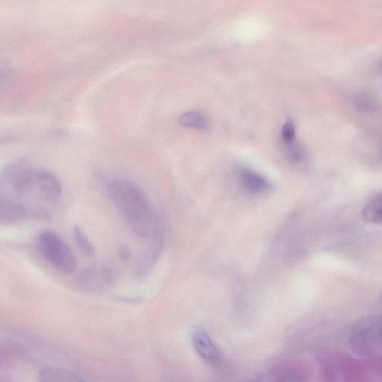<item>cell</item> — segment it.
Returning a JSON list of instances; mask_svg holds the SVG:
<instances>
[{"instance_id": "obj_1", "label": "cell", "mask_w": 382, "mask_h": 382, "mask_svg": "<svg viewBox=\"0 0 382 382\" xmlns=\"http://www.w3.org/2000/svg\"><path fill=\"white\" fill-rule=\"evenodd\" d=\"M105 190L129 228L137 235L148 238L153 235L159 222L144 193L128 180H106Z\"/></svg>"}, {"instance_id": "obj_2", "label": "cell", "mask_w": 382, "mask_h": 382, "mask_svg": "<svg viewBox=\"0 0 382 382\" xmlns=\"http://www.w3.org/2000/svg\"><path fill=\"white\" fill-rule=\"evenodd\" d=\"M38 244L45 260L59 272L72 274L77 270V260L69 245L52 231H42Z\"/></svg>"}, {"instance_id": "obj_3", "label": "cell", "mask_w": 382, "mask_h": 382, "mask_svg": "<svg viewBox=\"0 0 382 382\" xmlns=\"http://www.w3.org/2000/svg\"><path fill=\"white\" fill-rule=\"evenodd\" d=\"M381 318L380 315L365 317L355 324L350 332V340L359 346L381 345Z\"/></svg>"}, {"instance_id": "obj_4", "label": "cell", "mask_w": 382, "mask_h": 382, "mask_svg": "<svg viewBox=\"0 0 382 382\" xmlns=\"http://www.w3.org/2000/svg\"><path fill=\"white\" fill-rule=\"evenodd\" d=\"M192 342L197 354L208 364L217 367L221 364V351L204 329L200 327L194 330Z\"/></svg>"}, {"instance_id": "obj_5", "label": "cell", "mask_w": 382, "mask_h": 382, "mask_svg": "<svg viewBox=\"0 0 382 382\" xmlns=\"http://www.w3.org/2000/svg\"><path fill=\"white\" fill-rule=\"evenodd\" d=\"M29 212L22 203L11 199L0 187V225H11L27 217Z\"/></svg>"}, {"instance_id": "obj_6", "label": "cell", "mask_w": 382, "mask_h": 382, "mask_svg": "<svg viewBox=\"0 0 382 382\" xmlns=\"http://www.w3.org/2000/svg\"><path fill=\"white\" fill-rule=\"evenodd\" d=\"M39 380L44 382H80L84 381L75 373L56 367H47L42 369Z\"/></svg>"}, {"instance_id": "obj_7", "label": "cell", "mask_w": 382, "mask_h": 382, "mask_svg": "<svg viewBox=\"0 0 382 382\" xmlns=\"http://www.w3.org/2000/svg\"><path fill=\"white\" fill-rule=\"evenodd\" d=\"M179 123L182 127L194 130L202 131L208 127L207 116L198 110H189L182 114L179 118Z\"/></svg>"}, {"instance_id": "obj_8", "label": "cell", "mask_w": 382, "mask_h": 382, "mask_svg": "<svg viewBox=\"0 0 382 382\" xmlns=\"http://www.w3.org/2000/svg\"><path fill=\"white\" fill-rule=\"evenodd\" d=\"M244 187L253 193H263L270 189L269 182L262 176L252 171H246L242 175Z\"/></svg>"}, {"instance_id": "obj_9", "label": "cell", "mask_w": 382, "mask_h": 382, "mask_svg": "<svg viewBox=\"0 0 382 382\" xmlns=\"http://www.w3.org/2000/svg\"><path fill=\"white\" fill-rule=\"evenodd\" d=\"M362 218L367 223L377 224L381 222V195L376 194L369 200L362 212Z\"/></svg>"}, {"instance_id": "obj_10", "label": "cell", "mask_w": 382, "mask_h": 382, "mask_svg": "<svg viewBox=\"0 0 382 382\" xmlns=\"http://www.w3.org/2000/svg\"><path fill=\"white\" fill-rule=\"evenodd\" d=\"M73 237L82 253L89 257L96 255V248L85 232L78 226L73 228Z\"/></svg>"}, {"instance_id": "obj_11", "label": "cell", "mask_w": 382, "mask_h": 382, "mask_svg": "<svg viewBox=\"0 0 382 382\" xmlns=\"http://www.w3.org/2000/svg\"><path fill=\"white\" fill-rule=\"evenodd\" d=\"M286 144L289 146L288 151L289 158L293 160V161H300L304 156V152L300 145L297 143H294V140Z\"/></svg>"}, {"instance_id": "obj_12", "label": "cell", "mask_w": 382, "mask_h": 382, "mask_svg": "<svg viewBox=\"0 0 382 382\" xmlns=\"http://www.w3.org/2000/svg\"><path fill=\"white\" fill-rule=\"evenodd\" d=\"M282 139L286 143H289L295 139V130L293 125L287 122L282 128Z\"/></svg>"}]
</instances>
